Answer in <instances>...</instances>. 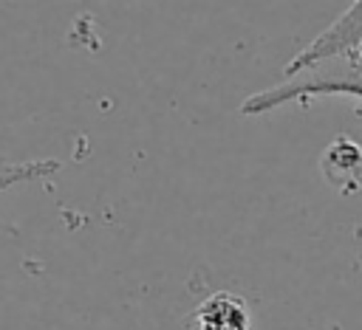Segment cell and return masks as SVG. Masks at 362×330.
I'll return each mask as SVG.
<instances>
[{"label": "cell", "instance_id": "2", "mask_svg": "<svg viewBox=\"0 0 362 330\" xmlns=\"http://www.w3.org/2000/svg\"><path fill=\"white\" fill-rule=\"evenodd\" d=\"M342 54H362V0H351L348 8L325 31H320L300 54L288 59L286 71H297L308 62Z\"/></svg>", "mask_w": 362, "mask_h": 330}, {"label": "cell", "instance_id": "4", "mask_svg": "<svg viewBox=\"0 0 362 330\" xmlns=\"http://www.w3.org/2000/svg\"><path fill=\"white\" fill-rule=\"evenodd\" d=\"M59 172L57 158H25V161H11L0 155V195L8 192L11 186L28 183V181H45Z\"/></svg>", "mask_w": 362, "mask_h": 330}, {"label": "cell", "instance_id": "3", "mask_svg": "<svg viewBox=\"0 0 362 330\" xmlns=\"http://www.w3.org/2000/svg\"><path fill=\"white\" fill-rule=\"evenodd\" d=\"M192 330H252V316L238 296L218 291L198 305Z\"/></svg>", "mask_w": 362, "mask_h": 330}, {"label": "cell", "instance_id": "1", "mask_svg": "<svg viewBox=\"0 0 362 330\" xmlns=\"http://www.w3.org/2000/svg\"><path fill=\"white\" fill-rule=\"evenodd\" d=\"M283 82L263 87L243 99L240 113L263 116L291 102L320 99V96H351L362 99V54H342L308 62L297 71H283Z\"/></svg>", "mask_w": 362, "mask_h": 330}]
</instances>
